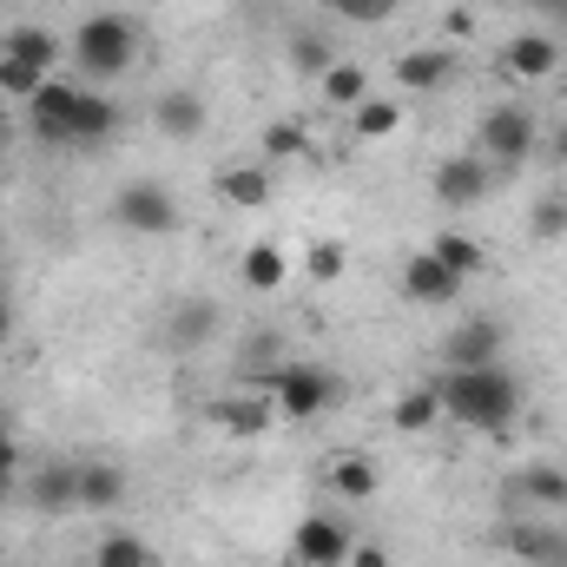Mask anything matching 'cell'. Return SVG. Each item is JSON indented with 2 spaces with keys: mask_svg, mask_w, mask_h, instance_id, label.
Segmentation results:
<instances>
[{
  "mask_svg": "<svg viewBox=\"0 0 567 567\" xmlns=\"http://www.w3.org/2000/svg\"><path fill=\"white\" fill-rule=\"evenodd\" d=\"M13 468H20V449H7V455H0V502L13 495Z\"/></svg>",
  "mask_w": 567,
  "mask_h": 567,
  "instance_id": "obj_38",
  "label": "cell"
},
{
  "mask_svg": "<svg viewBox=\"0 0 567 567\" xmlns=\"http://www.w3.org/2000/svg\"><path fill=\"white\" fill-rule=\"evenodd\" d=\"M265 396H271V410H278L284 423H310V416H323V410L343 403V383L323 363H278L265 377Z\"/></svg>",
  "mask_w": 567,
  "mask_h": 567,
  "instance_id": "obj_3",
  "label": "cell"
},
{
  "mask_svg": "<svg viewBox=\"0 0 567 567\" xmlns=\"http://www.w3.org/2000/svg\"><path fill=\"white\" fill-rule=\"evenodd\" d=\"M396 126H403V106L383 100V93H370V100L350 106V133H357V140H390Z\"/></svg>",
  "mask_w": 567,
  "mask_h": 567,
  "instance_id": "obj_28",
  "label": "cell"
},
{
  "mask_svg": "<svg viewBox=\"0 0 567 567\" xmlns=\"http://www.w3.org/2000/svg\"><path fill=\"white\" fill-rule=\"evenodd\" d=\"M528 231H535L542 245H561V238H567V192L535 198V212H528Z\"/></svg>",
  "mask_w": 567,
  "mask_h": 567,
  "instance_id": "obj_31",
  "label": "cell"
},
{
  "mask_svg": "<svg viewBox=\"0 0 567 567\" xmlns=\"http://www.w3.org/2000/svg\"><path fill=\"white\" fill-rule=\"evenodd\" d=\"M303 271H310V284H337L350 271V251H343L337 238H317V245L303 251Z\"/></svg>",
  "mask_w": 567,
  "mask_h": 567,
  "instance_id": "obj_32",
  "label": "cell"
},
{
  "mask_svg": "<svg viewBox=\"0 0 567 567\" xmlns=\"http://www.w3.org/2000/svg\"><path fill=\"white\" fill-rule=\"evenodd\" d=\"M13 449V423H7V410H0V455Z\"/></svg>",
  "mask_w": 567,
  "mask_h": 567,
  "instance_id": "obj_42",
  "label": "cell"
},
{
  "mask_svg": "<svg viewBox=\"0 0 567 567\" xmlns=\"http://www.w3.org/2000/svg\"><path fill=\"white\" fill-rule=\"evenodd\" d=\"M548 158L567 172V126H548Z\"/></svg>",
  "mask_w": 567,
  "mask_h": 567,
  "instance_id": "obj_39",
  "label": "cell"
},
{
  "mask_svg": "<svg viewBox=\"0 0 567 567\" xmlns=\"http://www.w3.org/2000/svg\"><path fill=\"white\" fill-rule=\"evenodd\" d=\"M310 152V126L303 120H271L265 126V158H303Z\"/></svg>",
  "mask_w": 567,
  "mask_h": 567,
  "instance_id": "obj_33",
  "label": "cell"
},
{
  "mask_svg": "<svg viewBox=\"0 0 567 567\" xmlns=\"http://www.w3.org/2000/svg\"><path fill=\"white\" fill-rule=\"evenodd\" d=\"M218 198L231 212H265L271 205V165H225L218 172Z\"/></svg>",
  "mask_w": 567,
  "mask_h": 567,
  "instance_id": "obj_19",
  "label": "cell"
},
{
  "mask_svg": "<svg viewBox=\"0 0 567 567\" xmlns=\"http://www.w3.org/2000/svg\"><path fill=\"white\" fill-rule=\"evenodd\" d=\"M113 218H120L126 238H165V231H178V205H172V192L152 185V178H133V185L113 198Z\"/></svg>",
  "mask_w": 567,
  "mask_h": 567,
  "instance_id": "obj_6",
  "label": "cell"
},
{
  "mask_svg": "<svg viewBox=\"0 0 567 567\" xmlns=\"http://www.w3.org/2000/svg\"><path fill=\"white\" fill-rule=\"evenodd\" d=\"M284 278H290V258H284V245H271V238H258V245L238 258V284H245V290H258V297L284 290Z\"/></svg>",
  "mask_w": 567,
  "mask_h": 567,
  "instance_id": "obj_20",
  "label": "cell"
},
{
  "mask_svg": "<svg viewBox=\"0 0 567 567\" xmlns=\"http://www.w3.org/2000/svg\"><path fill=\"white\" fill-rule=\"evenodd\" d=\"M390 80L403 93H442L455 80V47H410V53H396Z\"/></svg>",
  "mask_w": 567,
  "mask_h": 567,
  "instance_id": "obj_11",
  "label": "cell"
},
{
  "mask_svg": "<svg viewBox=\"0 0 567 567\" xmlns=\"http://www.w3.org/2000/svg\"><path fill=\"white\" fill-rule=\"evenodd\" d=\"M429 251H435V258H442V265H449V271H455L462 284L488 271V251H482L468 231H435V238H429Z\"/></svg>",
  "mask_w": 567,
  "mask_h": 567,
  "instance_id": "obj_24",
  "label": "cell"
},
{
  "mask_svg": "<svg viewBox=\"0 0 567 567\" xmlns=\"http://www.w3.org/2000/svg\"><path fill=\"white\" fill-rule=\"evenodd\" d=\"M435 396H442V416H455L475 435H508L522 416V377L502 370V363H482V370H442L435 377Z\"/></svg>",
  "mask_w": 567,
  "mask_h": 567,
  "instance_id": "obj_1",
  "label": "cell"
},
{
  "mask_svg": "<svg viewBox=\"0 0 567 567\" xmlns=\"http://www.w3.org/2000/svg\"><path fill=\"white\" fill-rule=\"evenodd\" d=\"M442 33L449 40H475V7H449L442 13Z\"/></svg>",
  "mask_w": 567,
  "mask_h": 567,
  "instance_id": "obj_36",
  "label": "cell"
},
{
  "mask_svg": "<svg viewBox=\"0 0 567 567\" xmlns=\"http://www.w3.org/2000/svg\"><path fill=\"white\" fill-rule=\"evenodd\" d=\"M47 80H53V73H33L27 60H13V53H0V93H7L13 106H27V100H33V93L47 86Z\"/></svg>",
  "mask_w": 567,
  "mask_h": 567,
  "instance_id": "obj_30",
  "label": "cell"
},
{
  "mask_svg": "<svg viewBox=\"0 0 567 567\" xmlns=\"http://www.w3.org/2000/svg\"><path fill=\"white\" fill-rule=\"evenodd\" d=\"M403 297H410V303H423V310H442V303H455V297H462V278H455L435 251H416V258L403 265Z\"/></svg>",
  "mask_w": 567,
  "mask_h": 567,
  "instance_id": "obj_13",
  "label": "cell"
},
{
  "mask_svg": "<svg viewBox=\"0 0 567 567\" xmlns=\"http://www.w3.org/2000/svg\"><path fill=\"white\" fill-rule=\"evenodd\" d=\"M0 53H13V60H27L33 73H53V66H60V40H53L47 27H13V33L0 40Z\"/></svg>",
  "mask_w": 567,
  "mask_h": 567,
  "instance_id": "obj_25",
  "label": "cell"
},
{
  "mask_svg": "<svg viewBox=\"0 0 567 567\" xmlns=\"http://www.w3.org/2000/svg\"><path fill=\"white\" fill-rule=\"evenodd\" d=\"M337 20H357V27H377V20H390L403 0H323Z\"/></svg>",
  "mask_w": 567,
  "mask_h": 567,
  "instance_id": "obj_35",
  "label": "cell"
},
{
  "mask_svg": "<svg viewBox=\"0 0 567 567\" xmlns=\"http://www.w3.org/2000/svg\"><path fill=\"white\" fill-rule=\"evenodd\" d=\"M27 502L40 515H60V508H80V462H40L27 475Z\"/></svg>",
  "mask_w": 567,
  "mask_h": 567,
  "instance_id": "obj_15",
  "label": "cell"
},
{
  "mask_svg": "<svg viewBox=\"0 0 567 567\" xmlns=\"http://www.w3.org/2000/svg\"><path fill=\"white\" fill-rule=\"evenodd\" d=\"M528 7H535V13H548L555 27H567V0H528Z\"/></svg>",
  "mask_w": 567,
  "mask_h": 567,
  "instance_id": "obj_40",
  "label": "cell"
},
{
  "mask_svg": "<svg viewBox=\"0 0 567 567\" xmlns=\"http://www.w3.org/2000/svg\"><path fill=\"white\" fill-rule=\"evenodd\" d=\"M73 100H80V86L53 73V80H47V86H40L27 106H20V113H27V133H33L40 145H66V126H73Z\"/></svg>",
  "mask_w": 567,
  "mask_h": 567,
  "instance_id": "obj_10",
  "label": "cell"
},
{
  "mask_svg": "<svg viewBox=\"0 0 567 567\" xmlns=\"http://www.w3.org/2000/svg\"><path fill=\"white\" fill-rule=\"evenodd\" d=\"M502 343H508V323L502 317H468L442 337V370H482V363H502Z\"/></svg>",
  "mask_w": 567,
  "mask_h": 567,
  "instance_id": "obj_7",
  "label": "cell"
},
{
  "mask_svg": "<svg viewBox=\"0 0 567 567\" xmlns=\"http://www.w3.org/2000/svg\"><path fill=\"white\" fill-rule=\"evenodd\" d=\"M350 548H357V535H350L337 515H303V522H297V535H290L297 567H343V561H350Z\"/></svg>",
  "mask_w": 567,
  "mask_h": 567,
  "instance_id": "obj_8",
  "label": "cell"
},
{
  "mask_svg": "<svg viewBox=\"0 0 567 567\" xmlns=\"http://www.w3.org/2000/svg\"><path fill=\"white\" fill-rule=\"evenodd\" d=\"M7 113H13V100H7V93H0V120H7Z\"/></svg>",
  "mask_w": 567,
  "mask_h": 567,
  "instance_id": "obj_43",
  "label": "cell"
},
{
  "mask_svg": "<svg viewBox=\"0 0 567 567\" xmlns=\"http://www.w3.org/2000/svg\"><path fill=\"white\" fill-rule=\"evenodd\" d=\"M152 126H158L165 140H198V133H205V100H198L192 86H172V93H158Z\"/></svg>",
  "mask_w": 567,
  "mask_h": 567,
  "instance_id": "obj_18",
  "label": "cell"
},
{
  "mask_svg": "<svg viewBox=\"0 0 567 567\" xmlns=\"http://www.w3.org/2000/svg\"><path fill=\"white\" fill-rule=\"evenodd\" d=\"M502 66H508L515 80H548V73L561 66V40L542 33V27H528V33H515V40L502 47Z\"/></svg>",
  "mask_w": 567,
  "mask_h": 567,
  "instance_id": "obj_14",
  "label": "cell"
},
{
  "mask_svg": "<svg viewBox=\"0 0 567 567\" xmlns=\"http://www.w3.org/2000/svg\"><path fill=\"white\" fill-rule=\"evenodd\" d=\"M508 495H522V502H535V508H567V468L535 462V468H522V475L508 482Z\"/></svg>",
  "mask_w": 567,
  "mask_h": 567,
  "instance_id": "obj_23",
  "label": "cell"
},
{
  "mask_svg": "<svg viewBox=\"0 0 567 567\" xmlns=\"http://www.w3.org/2000/svg\"><path fill=\"white\" fill-rule=\"evenodd\" d=\"M120 502H126V468H113V462H80V508L106 515V508H120Z\"/></svg>",
  "mask_w": 567,
  "mask_h": 567,
  "instance_id": "obj_22",
  "label": "cell"
},
{
  "mask_svg": "<svg viewBox=\"0 0 567 567\" xmlns=\"http://www.w3.org/2000/svg\"><path fill=\"white\" fill-rule=\"evenodd\" d=\"M508 555L522 567H567V535L548 522H522V528H508Z\"/></svg>",
  "mask_w": 567,
  "mask_h": 567,
  "instance_id": "obj_17",
  "label": "cell"
},
{
  "mask_svg": "<svg viewBox=\"0 0 567 567\" xmlns=\"http://www.w3.org/2000/svg\"><path fill=\"white\" fill-rule=\"evenodd\" d=\"M218 330H225V310H218L212 297H178V303L165 310V350H178V357L205 350Z\"/></svg>",
  "mask_w": 567,
  "mask_h": 567,
  "instance_id": "obj_9",
  "label": "cell"
},
{
  "mask_svg": "<svg viewBox=\"0 0 567 567\" xmlns=\"http://www.w3.org/2000/svg\"><path fill=\"white\" fill-rule=\"evenodd\" d=\"M435 423H442V396H435V383H416V390H403V396L390 403V429H396V435H429Z\"/></svg>",
  "mask_w": 567,
  "mask_h": 567,
  "instance_id": "obj_21",
  "label": "cell"
},
{
  "mask_svg": "<svg viewBox=\"0 0 567 567\" xmlns=\"http://www.w3.org/2000/svg\"><path fill=\"white\" fill-rule=\"evenodd\" d=\"M93 567H152V548H145L140 535H106L93 548Z\"/></svg>",
  "mask_w": 567,
  "mask_h": 567,
  "instance_id": "obj_34",
  "label": "cell"
},
{
  "mask_svg": "<svg viewBox=\"0 0 567 567\" xmlns=\"http://www.w3.org/2000/svg\"><path fill=\"white\" fill-rule=\"evenodd\" d=\"M317 93H323V100H330L337 113H350L357 100H370V73H363L357 60H337V66H330L323 80H317Z\"/></svg>",
  "mask_w": 567,
  "mask_h": 567,
  "instance_id": "obj_27",
  "label": "cell"
},
{
  "mask_svg": "<svg viewBox=\"0 0 567 567\" xmlns=\"http://www.w3.org/2000/svg\"><path fill=\"white\" fill-rule=\"evenodd\" d=\"M284 53H290V73H303V80H323V73L337 66V47H330L323 33H310V27H297V33L284 40Z\"/></svg>",
  "mask_w": 567,
  "mask_h": 567,
  "instance_id": "obj_26",
  "label": "cell"
},
{
  "mask_svg": "<svg viewBox=\"0 0 567 567\" xmlns=\"http://www.w3.org/2000/svg\"><path fill=\"white\" fill-rule=\"evenodd\" d=\"M330 488H337L343 502H370V495H377V462H370V455H337V462H330Z\"/></svg>",
  "mask_w": 567,
  "mask_h": 567,
  "instance_id": "obj_29",
  "label": "cell"
},
{
  "mask_svg": "<svg viewBox=\"0 0 567 567\" xmlns=\"http://www.w3.org/2000/svg\"><path fill=\"white\" fill-rule=\"evenodd\" d=\"M343 567H396V561H390V548H383V542H357Z\"/></svg>",
  "mask_w": 567,
  "mask_h": 567,
  "instance_id": "obj_37",
  "label": "cell"
},
{
  "mask_svg": "<svg viewBox=\"0 0 567 567\" xmlns=\"http://www.w3.org/2000/svg\"><path fill=\"white\" fill-rule=\"evenodd\" d=\"M205 416L225 429V435H238V442H251V435H265V429L278 423V410H271L265 390H231V396H218Z\"/></svg>",
  "mask_w": 567,
  "mask_h": 567,
  "instance_id": "obj_12",
  "label": "cell"
},
{
  "mask_svg": "<svg viewBox=\"0 0 567 567\" xmlns=\"http://www.w3.org/2000/svg\"><path fill=\"white\" fill-rule=\"evenodd\" d=\"M495 185H502V178H495V165H488L482 152H455V158H442L435 178H429V192H435L442 212H468V205H482Z\"/></svg>",
  "mask_w": 567,
  "mask_h": 567,
  "instance_id": "obj_5",
  "label": "cell"
},
{
  "mask_svg": "<svg viewBox=\"0 0 567 567\" xmlns=\"http://www.w3.org/2000/svg\"><path fill=\"white\" fill-rule=\"evenodd\" d=\"M140 60V27L133 13H86L73 27V66L86 80H120L126 66Z\"/></svg>",
  "mask_w": 567,
  "mask_h": 567,
  "instance_id": "obj_2",
  "label": "cell"
},
{
  "mask_svg": "<svg viewBox=\"0 0 567 567\" xmlns=\"http://www.w3.org/2000/svg\"><path fill=\"white\" fill-rule=\"evenodd\" d=\"M7 330H13V303H7V290H0V343H7Z\"/></svg>",
  "mask_w": 567,
  "mask_h": 567,
  "instance_id": "obj_41",
  "label": "cell"
},
{
  "mask_svg": "<svg viewBox=\"0 0 567 567\" xmlns=\"http://www.w3.org/2000/svg\"><path fill=\"white\" fill-rule=\"evenodd\" d=\"M113 133H120V106H113L106 93L80 86V100H73V126H66V145H106Z\"/></svg>",
  "mask_w": 567,
  "mask_h": 567,
  "instance_id": "obj_16",
  "label": "cell"
},
{
  "mask_svg": "<svg viewBox=\"0 0 567 567\" xmlns=\"http://www.w3.org/2000/svg\"><path fill=\"white\" fill-rule=\"evenodd\" d=\"M475 152L495 165V172H515V165H528L535 152H542V126H535V113L528 106H488L482 113V126H475Z\"/></svg>",
  "mask_w": 567,
  "mask_h": 567,
  "instance_id": "obj_4",
  "label": "cell"
}]
</instances>
